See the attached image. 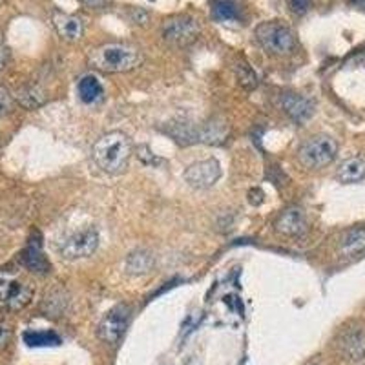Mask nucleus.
<instances>
[{"instance_id":"nucleus-6","label":"nucleus","mask_w":365,"mask_h":365,"mask_svg":"<svg viewBox=\"0 0 365 365\" xmlns=\"http://www.w3.org/2000/svg\"><path fill=\"white\" fill-rule=\"evenodd\" d=\"M97 247H99V230L96 227H86L70 234L61 243L58 252L64 259H83L96 252Z\"/></svg>"},{"instance_id":"nucleus-27","label":"nucleus","mask_w":365,"mask_h":365,"mask_svg":"<svg viewBox=\"0 0 365 365\" xmlns=\"http://www.w3.org/2000/svg\"><path fill=\"white\" fill-rule=\"evenodd\" d=\"M289 8L294 15H303L311 8V0H289Z\"/></svg>"},{"instance_id":"nucleus-18","label":"nucleus","mask_w":365,"mask_h":365,"mask_svg":"<svg viewBox=\"0 0 365 365\" xmlns=\"http://www.w3.org/2000/svg\"><path fill=\"white\" fill-rule=\"evenodd\" d=\"M338 178L344 182H358L365 178V158H351L338 168Z\"/></svg>"},{"instance_id":"nucleus-24","label":"nucleus","mask_w":365,"mask_h":365,"mask_svg":"<svg viewBox=\"0 0 365 365\" xmlns=\"http://www.w3.org/2000/svg\"><path fill=\"white\" fill-rule=\"evenodd\" d=\"M68 305L66 294L61 291H51L44 298V311L48 316H61Z\"/></svg>"},{"instance_id":"nucleus-7","label":"nucleus","mask_w":365,"mask_h":365,"mask_svg":"<svg viewBox=\"0 0 365 365\" xmlns=\"http://www.w3.org/2000/svg\"><path fill=\"white\" fill-rule=\"evenodd\" d=\"M130 314H132V309L125 303H119V305L110 309L97 325V336L106 344H117L128 327Z\"/></svg>"},{"instance_id":"nucleus-13","label":"nucleus","mask_w":365,"mask_h":365,"mask_svg":"<svg viewBox=\"0 0 365 365\" xmlns=\"http://www.w3.org/2000/svg\"><path fill=\"white\" fill-rule=\"evenodd\" d=\"M22 263L28 270L37 274H46L50 270V262H48V257H46L44 250H42L41 245V236L38 240H34V237H29L28 247L22 252Z\"/></svg>"},{"instance_id":"nucleus-16","label":"nucleus","mask_w":365,"mask_h":365,"mask_svg":"<svg viewBox=\"0 0 365 365\" xmlns=\"http://www.w3.org/2000/svg\"><path fill=\"white\" fill-rule=\"evenodd\" d=\"M228 128L227 123L221 119H212L200 126V141L207 143V145H221L227 137Z\"/></svg>"},{"instance_id":"nucleus-23","label":"nucleus","mask_w":365,"mask_h":365,"mask_svg":"<svg viewBox=\"0 0 365 365\" xmlns=\"http://www.w3.org/2000/svg\"><path fill=\"white\" fill-rule=\"evenodd\" d=\"M212 17L217 21H236L240 17L236 2L234 0H216L212 4Z\"/></svg>"},{"instance_id":"nucleus-17","label":"nucleus","mask_w":365,"mask_h":365,"mask_svg":"<svg viewBox=\"0 0 365 365\" xmlns=\"http://www.w3.org/2000/svg\"><path fill=\"white\" fill-rule=\"evenodd\" d=\"M365 249V228H351L344 234L340 241V252L351 257L360 254Z\"/></svg>"},{"instance_id":"nucleus-30","label":"nucleus","mask_w":365,"mask_h":365,"mask_svg":"<svg viewBox=\"0 0 365 365\" xmlns=\"http://www.w3.org/2000/svg\"><path fill=\"white\" fill-rule=\"evenodd\" d=\"M8 58H9V51L4 44H0V71L4 70L6 64H8Z\"/></svg>"},{"instance_id":"nucleus-14","label":"nucleus","mask_w":365,"mask_h":365,"mask_svg":"<svg viewBox=\"0 0 365 365\" xmlns=\"http://www.w3.org/2000/svg\"><path fill=\"white\" fill-rule=\"evenodd\" d=\"M53 24L57 28V34L64 41H77L83 35V22L75 15H66V13L55 11Z\"/></svg>"},{"instance_id":"nucleus-15","label":"nucleus","mask_w":365,"mask_h":365,"mask_svg":"<svg viewBox=\"0 0 365 365\" xmlns=\"http://www.w3.org/2000/svg\"><path fill=\"white\" fill-rule=\"evenodd\" d=\"M15 99L24 108L35 110L46 103V91L37 84H24L15 91Z\"/></svg>"},{"instance_id":"nucleus-1","label":"nucleus","mask_w":365,"mask_h":365,"mask_svg":"<svg viewBox=\"0 0 365 365\" xmlns=\"http://www.w3.org/2000/svg\"><path fill=\"white\" fill-rule=\"evenodd\" d=\"M130 154H132V143L123 132L104 133L93 145L91 155L101 170L106 174H120L128 166Z\"/></svg>"},{"instance_id":"nucleus-19","label":"nucleus","mask_w":365,"mask_h":365,"mask_svg":"<svg viewBox=\"0 0 365 365\" xmlns=\"http://www.w3.org/2000/svg\"><path fill=\"white\" fill-rule=\"evenodd\" d=\"M79 97L83 103L86 104H93L104 96V90H103V84L99 83L96 75H84L83 79L79 81Z\"/></svg>"},{"instance_id":"nucleus-9","label":"nucleus","mask_w":365,"mask_h":365,"mask_svg":"<svg viewBox=\"0 0 365 365\" xmlns=\"http://www.w3.org/2000/svg\"><path fill=\"white\" fill-rule=\"evenodd\" d=\"M221 178V165L217 159L210 158L205 161L194 163L185 170V181L190 185L192 188H210L212 185H216Z\"/></svg>"},{"instance_id":"nucleus-5","label":"nucleus","mask_w":365,"mask_h":365,"mask_svg":"<svg viewBox=\"0 0 365 365\" xmlns=\"http://www.w3.org/2000/svg\"><path fill=\"white\" fill-rule=\"evenodd\" d=\"M34 299V287L21 279L0 274V311L19 312Z\"/></svg>"},{"instance_id":"nucleus-3","label":"nucleus","mask_w":365,"mask_h":365,"mask_svg":"<svg viewBox=\"0 0 365 365\" xmlns=\"http://www.w3.org/2000/svg\"><path fill=\"white\" fill-rule=\"evenodd\" d=\"M338 154V143L331 135H312L307 141L302 143L298 150V159L305 168L318 170L331 165Z\"/></svg>"},{"instance_id":"nucleus-31","label":"nucleus","mask_w":365,"mask_h":365,"mask_svg":"<svg viewBox=\"0 0 365 365\" xmlns=\"http://www.w3.org/2000/svg\"><path fill=\"white\" fill-rule=\"evenodd\" d=\"M83 4L90 9H101L106 6V0H83Z\"/></svg>"},{"instance_id":"nucleus-20","label":"nucleus","mask_w":365,"mask_h":365,"mask_svg":"<svg viewBox=\"0 0 365 365\" xmlns=\"http://www.w3.org/2000/svg\"><path fill=\"white\" fill-rule=\"evenodd\" d=\"M154 265V256L148 250H133L126 257V270L130 274H146Z\"/></svg>"},{"instance_id":"nucleus-28","label":"nucleus","mask_w":365,"mask_h":365,"mask_svg":"<svg viewBox=\"0 0 365 365\" xmlns=\"http://www.w3.org/2000/svg\"><path fill=\"white\" fill-rule=\"evenodd\" d=\"M11 340V329L6 324H0V351H4Z\"/></svg>"},{"instance_id":"nucleus-8","label":"nucleus","mask_w":365,"mask_h":365,"mask_svg":"<svg viewBox=\"0 0 365 365\" xmlns=\"http://www.w3.org/2000/svg\"><path fill=\"white\" fill-rule=\"evenodd\" d=\"M200 35V26L188 15H175L163 22V37L174 46H188Z\"/></svg>"},{"instance_id":"nucleus-21","label":"nucleus","mask_w":365,"mask_h":365,"mask_svg":"<svg viewBox=\"0 0 365 365\" xmlns=\"http://www.w3.org/2000/svg\"><path fill=\"white\" fill-rule=\"evenodd\" d=\"M168 133L175 137V141L181 145H192V143L200 141V128L188 125V123H178L168 128Z\"/></svg>"},{"instance_id":"nucleus-2","label":"nucleus","mask_w":365,"mask_h":365,"mask_svg":"<svg viewBox=\"0 0 365 365\" xmlns=\"http://www.w3.org/2000/svg\"><path fill=\"white\" fill-rule=\"evenodd\" d=\"M143 63V53L128 44H104L90 53V64L104 73H125Z\"/></svg>"},{"instance_id":"nucleus-10","label":"nucleus","mask_w":365,"mask_h":365,"mask_svg":"<svg viewBox=\"0 0 365 365\" xmlns=\"http://www.w3.org/2000/svg\"><path fill=\"white\" fill-rule=\"evenodd\" d=\"M307 216H305V210L299 207L285 208L274 221V230L287 237L302 236V234L307 232Z\"/></svg>"},{"instance_id":"nucleus-25","label":"nucleus","mask_w":365,"mask_h":365,"mask_svg":"<svg viewBox=\"0 0 365 365\" xmlns=\"http://www.w3.org/2000/svg\"><path fill=\"white\" fill-rule=\"evenodd\" d=\"M237 81H240V84L243 88H254L257 84V79L256 75L252 73V70H250L247 64H241L240 68H237Z\"/></svg>"},{"instance_id":"nucleus-29","label":"nucleus","mask_w":365,"mask_h":365,"mask_svg":"<svg viewBox=\"0 0 365 365\" xmlns=\"http://www.w3.org/2000/svg\"><path fill=\"white\" fill-rule=\"evenodd\" d=\"M250 205H254V207H257V205H262L263 203V192L262 190H257V188H254V190H250Z\"/></svg>"},{"instance_id":"nucleus-32","label":"nucleus","mask_w":365,"mask_h":365,"mask_svg":"<svg viewBox=\"0 0 365 365\" xmlns=\"http://www.w3.org/2000/svg\"><path fill=\"white\" fill-rule=\"evenodd\" d=\"M0 4H2V0H0Z\"/></svg>"},{"instance_id":"nucleus-11","label":"nucleus","mask_w":365,"mask_h":365,"mask_svg":"<svg viewBox=\"0 0 365 365\" xmlns=\"http://www.w3.org/2000/svg\"><path fill=\"white\" fill-rule=\"evenodd\" d=\"M282 108L296 123H305L314 113V103L307 99V97L299 96V93L289 91V93H283L282 96Z\"/></svg>"},{"instance_id":"nucleus-26","label":"nucleus","mask_w":365,"mask_h":365,"mask_svg":"<svg viewBox=\"0 0 365 365\" xmlns=\"http://www.w3.org/2000/svg\"><path fill=\"white\" fill-rule=\"evenodd\" d=\"M13 108V97L9 96V91L6 88L0 86V117L11 112Z\"/></svg>"},{"instance_id":"nucleus-22","label":"nucleus","mask_w":365,"mask_h":365,"mask_svg":"<svg viewBox=\"0 0 365 365\" xmlns=\"http://www.w3.org/2000/svg\"><path fill=\"white\" fill-rule=\"evenodd\" d=\"M24 341L29 347H46V345H58L61 338L51 331H26Z\"/></svg>"},{"instance_id":"nucleus-4","label":"nucleus","mask_w":365,"mask_h":365,"mask_svg":"<svg viewBox=\"0 0 365 365\" xmlns=\"http://www.w3.org/2000/svg\"><path fill=\"white\" fill-rule=\"evenodd\" d=\"M256 38L270 55H287L294 50V31L282 21L263 22L256 28Z\"/></svg>"},{"instance_id":"nucleus-12","label":"nucleus","mask_w":365,"mask_h":365,"mask_svg":"<svg viewBox=\"0 0 365 365\" xmlns=\"http://www.w3.org/2000/svg\"><path fill=\"white\" fill-rule=\"evenodd\" d=\"M338 347L340 353L344 354L347 360H364L365 358V332L361 329L353 327L347 329L338 340Z\"/></svg>"}]
</instances>
